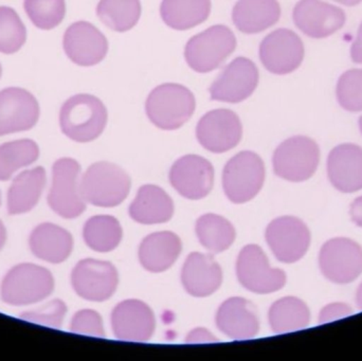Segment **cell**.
<instances>
[{
  "label": "cell",
  "instance_id": "2e32d148",
  "mask_svg": "<svg viewBox=\"0 0 362 361\" xmlns=\"http://www.w3.org/2000/svg\"><path fill=\"white\" fill-rule=\"evenodd\" d=\"M63 47L70 61L82 67H93L104 61L110 49L106 36L88 21H76L66 30Z\"/></svg>",
  "mask_w": 362,
  "mask_h": 361
},
{
  "label": "cell",
  "instance_id": "7402d4cb",
  "mask_svg": "<svg viewBox=\"0 0 362 361\" xmlns=\"http://www.w3.org/2000/svg\"><path fill=\"white\" fill-rule=\"evenodd\" d=\"M216 326L221 333L234 341L253 338L259 331L257 309L246 299H228L217 311Z\"/></svg>",
  "mask_w": 362,
  "mask_h": 361
},
{
  "label": "cell",
  "instance_id": "d590c367",
  "mask_svg": "<svg viewBox=\"0 0 362 361\" xmlns=\"http://www.w3.org/2000/svg\"><path fill=\"white\" fill-rule=\"evenodd\" d=\"M23 8L30 20L42 30L54 29L66 14L65 0H25Z\"/></svg>",
  "mask_w": 362,
  "mask_h": 361
},
{
  "label": "cell",
  "instance_id": "681fc988",
  "mask_svg": "<svg viewBox=\"0 0 362 361\" xmlns=\"http://www.w3.org/2000/svg\"><path fill=\"white\" fill-rule=\"evenodd\" d=\"M0 205H1V193H0Z\"/></svg>",
  "mask_w": 362,
  "mask_h": 361
},
{
  "label": "cell",
  "instance_id": "ba28073f",
  "mask_svg": "<svg viewBox=\"0 0 362 361\" xmlns=\"http://www.w3.org/2000/svg\"><path fill=\"white\" fill-rule=\"evenodd\" d=\"M265 174V165L259 155L250 150L238 153L223 169L226 196L234 203L250 201L263 188Z\"/></svg>",
  "mask_w": 362,
  "mask_h": 361
},
{
  "label": "cell",
  "instance_id": "4316f807",
  "mask_svg": "<svg viewBox=\"0 0 362 361\" xmlns=\"http://www.w3.org/2000/svg\"><path fill=\"white\" fill-rule=\"evenodd\" d=\"M182 243L171 231L152 233L142 241L139 260L142 267L151 273H163L173 266L180 258Z\"/></svg>",
  "mask_w": 362,
  "mask_h": 361
},
{
  "label": "cell",
  "instance_id": "603a6c76",
  "mask_svg": "<svg viewBox=\"0 0 362 361\" xmlns=\"http://www.w3.org/2000/svg\"><path fill=\"white\" fill-rule=\"evenodd\" d=\"M47 184L42 167H28L12 178L6 194V211L10 215L29 213L40 203Z\"/></svg>",
  "mask_w": 362,
  "mask_h": 361
},
{
  "label": "cell",
  "instance_id": "30bf717a",
  "mask_svg": "<svg viewBox=\"0 0 362 361\" xmlns=\"http://www.w3.org/2000/svg\"><path fill=\"white\" fill-rule=\"evenodd\" d=\"M238 281L249 292L259 295L272 294L282 290L286 284V273L272 268L259 246L243 248L236 262Z\"/></svg>",
  "mask_w": 362,
  "mask_h": 361
},
{
  "label": "cell",
  "instance_id": "5b68a950",
  "mask_svg": "<svg viewBox=\"0 0 362 361\" xmlns=\"http://www.w3.org/2000/svg\"><path fill=\"white\" fill-rule=\"evenodd\" d=\"M238 46L235 34L225 25H211L187 40L185 59L198 73H208L223 65Z\"/></svg>",
  "mask_w": 362,
  "mask_h": 361
},
{
  "label": "cell",
  "instance_id": "d6986e66",
  "mask_svg": "<svg viewBox=\"0 0 362 361\" xmlns=\"http://www.w3.org/2000/svg\"><path fill=\"white\" fill-rule=\"evenodd\" d=\"M40 105L32 93L10 87L0 91V137L30 131L40 119Z\"/></svg>",
  "mask_w": 362,
  "mask_h": 361
},
{
  "label": "cell",
  "instance_id": "f35d334b",
  "mask_svg": "<svg viewBox=\"0 0 362 361\" xmlns=\"http://www.w3.org/2000/svg\"><path fill=\"white\" fill-rule=\"evenodd\" d=\"M69 329L74 334L100 338L105 337L103 320L100 314L93 309H82L74 314Z\"/></svg>",
  "mask_w": 362,
  "mask_h": 361
},
{
  "label": "cell",
  "instance_id": "83f0119b",
  "mask_svg": "<svg viewBox=\"0 0 362 361\" xmlns=\"http://www.w3.org/2000/svg\"><path fill=\"white\" fill-rule=\"evenodd\" d=\"M173 214L174 203L171 197L154 184L141 187L133 203L129 206V215L142 225L169 222Z\"/></svg>",
  "mask_w": 362,
  "mask_h": 361
},
{
  "label": "cell",
  "instance_id": "7bdbcfd3",
  "mask_svg": "<svg viewBox=\"0 0 362 361\" xmlns=\"http://www.w3.org/2000/svg\"><path fill=\"white\" fill-rule=\"evenodd\" d=\"M352 222L359 228H362V196L355 199L350 208Z\"/></svg>",
  "mask_w": 362,
  "mask_h": 361
},
{
  "label": "cell",
  "instance_id": "f6af8a7d",
  "mask_svg": "<svg viewBox=\"0 0 362 361\" xmlns=\"http://www.w3.org/2000/svg\"><path fill=\"white\" fill-rule=\"evenodd\" d=\"M334 1L339 2V4H344L346 6H355L361 4L362 0H334Z\"/></svg>",
  "mask_w": 362,
  "mask_h": 361
},
{
  "label": "cell",
  "instance_id": "ac0fdd59",
  "mask_svg": "<svg viewBox=\"0 0 362 361\" xmlns=\"http://www.w3.org/2000/svg\"><path fill=\"white\" fill-rule=\"evenodd\" d=\"M170 182L181 196L189 201L204 199L214 184L210 161L197 155H185L170 170Z\"/></svg>",
  "mask_w": 362,
  "mask_h": 361
},
{
  "label": "cell",
  "instance_id": "74e56055",
  "mask_svg": "<svg viewBox=\"0 0 362 361\" xmlns=\"http://www.w3.org/2000/svg\"><path fill=\"white\" fill-rule=\"evenodd\" d=\"M68 307L61 299H53L33 309H28L19 315L21 319L38 326L61 329L67 315Z\"/></svg>",
  "mask_w": 362,
  "mask_h": 361
},
{
  "label": "cell",
  "instance_id": "d4e9b609",
  "mask_svg": "<svg viewBox=\"0 0 362 361\" xmlns=\"http://www.w3.org/2000/svg\"><path fill=\"white\" fill-rule=\"evenodd\" d=\"M29 248L38 260L61 264L72 254L74 237L69 231L59 225L42 223L30 233Z\"/></svg>",
  "mask_w": 362,
  "mask_h": 361
},
{
  "label": "cell",
  "instance_id": "3957f363",
  "mask_svg": "<svg viewBox=\"0 0 362 361\" xmlns=\"http://www.w3.org/2000/svg\"><path fill=\"white\" fill-rule=\"evenodd\" d=\"M195 110V95L187 87L177 83L159 85L146 97V116L163 131L180 129L192 118Z\"/></svg>",
  "mask_w": 362,
  "mask_h": 361
},
{
  "label": "cell",
  "instance_id": "e0dca14e",
  "mask_svg": "<svg viewBox=\"0 0 362 361\" xmlns=\"http://www.w3.org/2000/svg\"><path fill=\"white\" fill-rule=\"evenodd\" d=\"M293 19L302 33L319 40L341 29L346 15L342 8L322 0H300L293 8Z\"/></svg>",
  "mask_w": 362,
  "mask_h": 361
},
{
  "label": "cell",
  "instance_id": "7dc6e473",
  "mask_svg": "<svg viewBox=\"0 0 362 361\" xmlns=\"http://www.w3.org/2000/svg\"><path fill=\"white\" fill-rule=\"evenodd\" d=\"M359 129H361V133L362 134V116L359 118L358 121Z\"/></svg>",
  "mask_w": 362,
  "mask_h": 361
},
{
  "label": "cell",
  "instance_id": "5bb4252c",
  "mask_svg": "<svg viewBox=\"0 0 362 361\" xmlns=\"http://www.w3.org/2000/svg\"><path fill=\"white\" fill-rule=\"evenodd\" d=\"M242 136L240 117L227 108L210 110L196 125V138L200 146L215 154L235 148L242 140Z\"/></svg>",
  "mask_w": 362,
  "mask_h": 361
},
{
  "label": "cell",
  "instance_id": "8992f818",
  "mask_svg": "<svg viewBox=\"0 0 362 361\" xmlns=\"http://www.w3.org/2000/svg\"><path fill=\"white\" fill-rule=\"evenodd\" d=\"M81 165L76 159H57L52 165L47 203L61 218L74 220L84 213L86 201L81 192Z\"/></svg>",
  "mask_w": 362,
  "mask_h": 361
},
{
  "label": "cell",
  "instance_id": "277c9868",
  "mask_svg": "<svg viewBox=\"0 0 362 361\" xmlns=\"http://www.w3.org/2000/svg\"><path fill=\"white\" fill-rule=\"evenodd\" d=\"M131 178L114 163H93L81 176V192L86 203L102 208L120 205L129 196Z\"/></svg>",
  "mask_w": 362,
  "mask_h": 361
},
{
  "label": "cell",
  "instance_id": "d6a6232c",
  "mask_svg": "<svg viewBox=\"0 0 362 361\" xmlns=\"http://www.w3.org/2000/svg\"><path fill=\"white\" fill-rule=\"evenodd\" d=\"M122 237V227L114 216H93L83 228L85 244L93 251H112L118 247Z\"/></svg>",
  "mask_w": 362,
  "mask_h": 361
},
{
  "label": "cell",
  "instance_id": "f1b7e54d",
  "mask_svg": "<svg viewBox=\"0 0 362 361\" xmlns=\"http://www.w3.org/2000/svg\"><path fill=\"white\" fill-rule=\"evenodd\" d=\"M211 10V0H163L160 16L168 27L185 31L204 23Z\"/></svg>",
  "mask_w": 362,
  "mask_h": 361
},
{
  "label": "cell",
  "instance_id": "9a60e30c",
  "mask_svg": "<svg viewBox=\"0 0 362 361\" xmlns=\"http://www.w3.org/2000/svg\"><path fill=\"white\" fill-rule=\"evenodd\" d=\"M266 241L280 262L293 264L305 256L312 237L303 220L293 216H283L268 225Z\"/></svg>",
  "mask_w": 362,
  "mask_h": 361
},
{
  "label": "cell",
  "instance_id": "1f68e13d",
  "mask_svg": "<svg viewBox=\"0 0 362 361\" xmlns=\"http://www.w3.org/2000/svg\"><path fill=\"white\" fill-rule=\"evenodd\" d=\"M195 230L200 244L212 254L229 249L236 237L235 229L229 220L212 213L200 216Z\"/></svg>",
  "mask_w": 362,
  "mask_h": 361
},
{
  "label": "cell",
  "instance_id": "c3c4849f",
  "mask_svg": "<svg viewBox=\"0 0 362 361\" xmlns=\"http://www.w3.org/2000/svg\"><path fill=\"white\" fill-rule=\"evenodd\" d=\"M1 73H2V69H1V65H0V78H1Z\"/></svg>",
  "mask_w": 362,
  "mask_h": 361
},
{
  "label": "cell",
  "instance_id": "60d3db41",
  "mask_svg": "<svg viewBox=\"0 0 362 361\" xmlns=\"http://www.w3.org/2000/svg\"><path fill=\"white\" fill-rule=\"evenodd\" d=\"M212 341H216V339L204 329H196L193 332L189 333L187 338V343H212Z\"/></svg>",
  "mask_w": 362,
  "mask_h": 361
},
{
  "label": "cell",
  "instance_id": "8fae6325",
  "mask_svg": "<svg viewBox=\"0 0 362 361\" xmlns=\"http://www.w3.org/2000/svg\"><path fill=\"white\" fill-rule=\"evenodd\" d=\"M259 55V61L268 71L276 76H286L296 71L303 63L305 48L296 32L280 28L263 38Z\"/></svg>",
  "mask_w": 362,
  "mask_h": 361
},
{
  "label": "cell",
  "instance_id": "ab89813d",
  "mask_svg": "<svg viewBox=\"0 0 362 361\" xmlns=\"http://www.w3.org/2000/svg\"><path fill=\"white\" fill-rule=\"evenodd\" d=\"M353 309L346 303L335 302L327 304L319 314V324H325L336 320L344 319L352 315Z\"/></svg>",
  "mask_w": 362,
  "mask_h": 361
},
{
  "label": "cell",
  "instance_id": "f546056e",
  "mask_svg": "<svg viewBox=\"0 0 362 361\" xmlns=\"http://www.w3.org/2000/svg\"><path fill=\"white\" fill-rule=\"evenodd\" d=\"M268 319L272 332L285 334L308 328L310 322V312L301 299L285 297L272 305Z\"/></svg>",
  "mask_w": 362,
  "mask_h": 361
},
{
  "label": "cell",
  "instance_id": "7c38bea8",
  "mask_svg": "<svg viewBox=\"0 0 362 361\" xmlns=\"http://www.w3.org/2000/svg\"><path fill=\"white\" fill-rule=\"evenodd\" d=\"M319 267L322 275L333 283H352L362 273V247L346 237L329 239L321 248Z\"/></svg>",
  "mask_w": 362,
  "mask_h": 361
},
{
  "label": "cell",
  "instance_id": "bcb514c9",
  "mask_svg": "<svg viewBox=\"0 0 362 361\" xmlns=\"http://www.w3.org/2000/svg\"><path fill=\"white\" fill-rule=\"evenodd\" d=\"M356 304L359 309H362V283L357 290L356 294Z\"/></svg>",
  "mask_w": 362,
  "mask_h": 361
},
{
  "label": "cell",
  "instance_id": "4dcf8cb0",
  "mask_svg": "<svg viewBox=\"0 0 362 361\" xmlns=\"http://www.w3.org/2000/svg\"><path fill=\"white\" fill-rule=\"evenodd\" d=\"M40 155V146L31 139L0 144V182H8L19 172L33 165Z\"/></svg>",
  "mask_w": 362,
  "mask_h": 361
},
{
  "label": "cell",
  "instance_id": "836d02e7",
  "mask_svg": "<svg viewBox=\"0 0 362 361\" xmlns=\"http://www.w3.org/2000/svg\"><path fill=\"white\" fill-rule=\"evenodd\" d=\"M95 12L106 27L123 33L139 23L141 2L140 0H100Z\"/></svg>",
  "mask_w": 362,
  "mask_h": 361
},
{
  "label": "cell",
  "instance_id": "44dd1931",
  "mask_svg": "<svg viewBox=\"0 0 362 361\" xmlns=\"http://www.w3.org/2000/svg\"><path fill=\"white\" fill-rule=\"evenodd\" d=\"M327 170L329 182L339 192L362 190V148L353 143L336 146L327 157Z\"/></svg>",
  "mask_w": 362,
  "mask_h": 361
},
{
  "label": "cell",
  "instance_id": "ee69618b",
  "mask_svg": "<svg viewBox=\"0 0 362 361\" xmlns=\"http://www.w3.org/2000/svg\"><path fill=\"white\" fill-rule=\"evenodd\" d=\"M6 239H8V232H6V226H4V222L0 220V251L6 245Z\"/></svg>",
  "mask_w": 362,
  "mask_h": 361
},
{
  "label": "cell",
  "instance_id": "9c48e42d",
  "mask_svg": "<svg viewBox=\"0 0 362 361\" xmlns=\"http://www.w3.org/2000/svg\"><path fill=\"white\" fill-rule=\"evenodd\" d=\"M259 71L255 61L238 57L230 61L209 88L211 100L238 104L246 101L259 86Z\"/></svg>",
  "mask_w": 362,
  "mask_h": 361
},
{
  "label": "cell",
  "instance_id": "b9f144b4",
  "mask_svg": "<svg viewBox=\"0 0 362 361\" xmlns=\"http://www.w3.org/2000/svg\"><path fill=\"white\" fill-rule=\"evenodd\" d=\"M351 57L356 64H362V23L359 25L356 40L351 47Z\"/></svg>",
  "mask_w": 362,
  "mask_h": 361
},
{
  "label": "cell",
  "instance_id": "8d00e7d4",
  "mask_svg": "<svg viewBox=\"0 0 362 361\" xmlns=\"http://www.w3.org/2000/svg\"><path fill=\"white\" fill-rule=\"evenodd\" d=\"M336 95L344 110L362 112V69H350L342 73L337 82Z\"/></svg>",
  "mask_w": 362,
  "mask_h": 361
},
{
  "label": "cell",
  "instance_id": "52a82bcc",
  "mask_svg": "<svg viewBox=\"0 0 362 361\" xmlns=\"http://www.w3.org/2000/svg\"><path fill=\"white\" fill-rule=\"evenodd\" d=\"M319 162L320 148L316 141L305 136H295L285 140L272 157L276 175L291 182L310 179L316 173Z\"/></svg>",
  "mask_w": 362,
  "mask_h": 361
},
{
  "label": "cell",
  "instance_id": "6da1fadb",
  "mask_svg": "<svg viewBox=\"0 0 362 361\" xmlns=\"http://www.w3.org/2000/svg\"><path fill=\"white\" fill-rule=\"evenodd\" d=\"M54 288V277L46 267L21 263L2 278L0 298L10 307H29L44 302L52 295Z\"/></svg>",
  "mask_w": 362,
  "mask_h": 361
},
{
  "label": "cell",
  "instance_id": "ffe728a7",
  "mask_svg": "<svg viewBox=\"0 0 362 361\" xmlns=\"http://www.w3.org/2000/svg\"><path fill=\"white\" fill-rule=\"evenodd\" d=\"M115 336L120 341L146 343L156 329V318L151 307L136 299L119 303L112 313Z\"/></svg>",
  "mask_w": 362,
  "mask_h": 361
},
{
  "label": "cell",
  "instance_id": "e575fe53",
  "mask_svg": "<svg viewBox=\"0 0 362 361\" xmlns=\"http://www.w3.org/2000/svg\"><path fill=\"white\" fill-rule=\"evenodd\" d=\"M27 30L14 8L0 6V52L13 54L25 45Z\"/></svg>",
  "mask_w": 362,
  "mask_h": 361
},
{
  "label": "cell",
  "instance_id": "4fadbf2b",
  "mask_svg": "<svg viewBox=\"0 0 362 361\" xmlns=\"http://www.w3.org/2000/svg\"><path fill=\"white\" fill-rule=\"evenodd\" d=\"M118 284L116 267L106 261L84 259L72 269V288L84 300L104 302L116 292Z\"/></svg>",
  "mask_w": 362,
  "mask_h": 361
},
{
  "label": "cell",
  "instance_id": "7a4b0ae2",
  "mask_svg": "<svg viewBox=\"0 0 362 361\" xmlns=\"http://www.w3.org/2000/svg\"><path fill=\"white\" fill-rule=\"evenodd\" d=\"M107 120V108L103 102L88 93L69 97L59 112V126L64 135L78 143H87L99 138Z\"/></svg>",
  "mask_w": 362,
  "mask_h": 361
},
{
  "label": "cell",
  "instance_id": "484cf974",
  "mask_svg": "<svg viewBox=\"0 0 362 361\" xmlns=\"http://www.w3.org/2000/svg\"><path fill=\"white\" fill-rule=\"evenodd\" d=\"M281 13L278 0H238L231 16L238 31L253 35L278 23Z\"/></svg>",
  "mask_w": 362,
  "mask_h": 361
},
{
  "label": "cell",
  "instance_id": "cb8c5ba5",
  "mask_svg": "<svg viewBox=\"0 0 362 361\" xmlns=\"http://www.w3.org/2000/svg\"><path fill=\"white\" fill-rule=\"evenodd\" d=\"M181 282L187 294L204 298L214 294L221 288L223 271L213 256L193 252L183 265Z\"/></svg>",
  "mask_w": 362,
  "mask_h": 361
}]
</instances>
